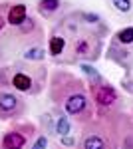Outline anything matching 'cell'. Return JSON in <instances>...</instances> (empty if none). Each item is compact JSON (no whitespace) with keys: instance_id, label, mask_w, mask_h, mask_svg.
<instances>
[{"instance_id":"10","label":"cell","mask_w":133,"mask_h":149,"mask_svg":"<svg viewBox=\"0 0 133 149\" xmlns=\"http://www.w3.org/2000/svg\"><path fill=\"white\" fill-rule=\"evenodd\" d=\"M117 40H119L121 44H131V42H133V26L123 28L121 32L117 34Z\"/></svg>"},{"instance_id":"4","label":"cell","mask_w":133,"mask_h":149,"mask_svg":"<svg viewBox=\"0 0 133 149\" xmlns=\"http://www.w3.org/2000/svg\"><path fill=\"white\" fill-rule=\"evenodd\" d=\"M28 18V14H26V6L24 4H14L8 8V14H6V22L10 24V26H20Z\"/></svg>"},{"instance_id":"11","label":"cell","mask_w":133,"mask_h":149,"mask_svg":"<svg viewBox=\"0 0 133 149\" xmlns=\"http://www.w3.org/2000/svg\"><path fill=\"white\" fill-rule=\"evenodd\" d=\"M46 52L42 50V48H32V50H26L24 52V58L26 60H44Z\"/></svg>"},{"instance_id":"12","label":"cell","mask_w":133,"mask_h":149,"mask_svg":"<svg viewBox=\"0 0 133 149\" xmlns=\"http://www.w3.org/2000/svg\"><path fill=\"white\" fill-rule=\"evenodd\" d=\"M56 131L64 137V135H68L70 133V119L68 117H60L58 119V125H56Z\"/></svg>"},{"instance_id":"3","label":"cell","mask_w":133,"mask_h":149,"mask_svg":"<svg viewBox=\"0 0 133 149\" xmlns=\"http://www.w3.org/2000/svg\"><path fill=\"white\" fill-rule=\"evenodd\" d=\"M86 105H88V100H86L84 93H72V95H68V100L64 102V109L70 115H78L86 109Z\"/></svg>"},{"instance_id":"5","label":"cell","mask_w":133,"mask_h":149,"mask_svg":"<svg viewBox=\"0 0 133 149\" xmlns=\"http://www.w3.org/2000/svg\"><path fill=\"white\" fill-rule=\"evenodd\" d=\"M10 84L18 90V92H30V90L34 88L32 76H28V74H24V72H16V74H12Z\"/></svg>"},{"instance_id":"1","label":"cell","mask_w":133,"mask_h":149,"mask_svg":"<svg viewBox=\"0 0 133 149\" xmlns=\"http://www.w3.org/2000/svg\"><path fill=\"white\" fill-rule=\"evenodd\" d=\"M28 129H10L8 133H4V137L0 141V147L2 149H24L28 143Z\"/></svg>"},{"instance_id":"8","label":"cell","mask_w":133,"mask_h":149,"mask_svg":"<svg viewBox=\"0 0 133 149\" xmlns=\"http://www.w3.org/2000/svg\"><path fill=\"white\" fill-rule=\"evenodd\" d=\"M64 48H66V40H64V38L54 36V38L50 40V54H52V56L62 54V50H64Z\"/></svg>"},{"instance_id":"14","label":"cell","mask_w":133,"mask_h":149,"mask_svg":"<svg viewBox=\"0 0 133 149\" xmlns=\"http://www.w3.org/2000/svg\"><path fill=\"white\" fill-rule=\"evenodd\" d=\"M113 4H115L117 10H121V12L131 10V0H113Z\"/></svg>"},{"instance_id":"18","label":"cell","mask_w":133,"mask_h":149,"mask_svg":"<svg viewBox=\"0 0 133 149\" xmlns=\"http://www.w3.org/2000/svg\"><path fill=\"white\" fill-rule=\"evenodd\" d=\"M84 18H86L88 22H97V16H95V14H84Z\"/></svg>"},{"instance_id":"9","label":"cell","mask_w":133,"mask_h":149,"mask_svg":"<svg viewBox=\"0 0 133 149\" xmlns=\"http://www.w3.org/2000/svg\"><path fill=\"white\" fill-rule=\"evenodd\" d=\"M84 149H103V139L97 135H89L84 141Z\"/></svg>"},{"instance_id":"13","label":"cell","mask_w":133,"mask_h":149,"mask_svg":"<svg viewBox=\"0 0 133 149\" xmlns=\"http://www.w3.org/2000/svg\"><path fill=\"white\" fill-rule=\"evenodd\" d=\"M81 72L86 74V76H89L93 81H100V74L95 72V70L91 68V66H88V64H81Z\"/></svg>"},{"instance_id":"7","label":"cell","mask_w":133,"mask_h":149,"mask_svg":"<svg viewBox=\"0 0 133 149\" xmlns=\"http://www.w3.org/2000/svg\"><path fill=\"white\" fill-rule=\"evenodd\" d=\"M58 8H60V0H40L38 2V12L44 14V16L56 12Z\"/></svg>"},{"instance_id":"16","label":"cell","mask_w":133,"mask_h":149,"mask_svg":"<svg viewBox=\"0 0 133 149\" xmlns=\"http://www.w3.org/2000/svg\"><path fill=\"white\" fill-rule=\"evenodd\" d=\"M46 147H48V137H44V135H40L32 145V149H46Z\"/></svg>"},{"instance_id":"17","label":"cell","mask_w":133,"mask_h":149,"mask_svg":"<svg viewBox=\"0 0 133 149\" xmlns=\"http://www.w3.org/2000/svg\"><path fill=\"white\" fill-rule=\"evenodd\" d=\"M4 26H6V16L2 14V8H0V36L4 32Z\"/></svg>"},{"instance_id":"15","label":"cell","mask_w":133,"mask_h":149,"mask_svg":"<svg viewBox=\"0 0 133 149\" xmlns=\"http://www.w3.org/2000/svg\"><path fill=\"white\" fill-rule=\"evenodd\" d=\"M88 48H89V44L86 42V40H79L78 44H76V52L81 54V56H86V54H88Z\"/></svg>"},{"instance_id":"6","label":"cell","mask_w":133,"mask_h":149,"mask_svg":"<svg viewBox=\"0 0 133 149\" xmlns=\"http://www.w3.org/2000/svg\"><path fill=\"white\" fill-rule=\"evenodd\" d=\"M95 102L101 103V105H111L115 102V90L109 88V86H101L95 90Z\"/></svg>"},{"instance_id":"2","label":"cell","mask_w":133,"mask_h":149,"mask_svg":"<svg viewBox=\"0 0 133 149\" xmlns=\"http://www.w3.org/2000/svg\"><path fill=\"white\" fill-rule=\"evenodd\" d=\"M22 107L20 97L8 92H0V115L2 117H12L18 109Z\"/></svg>"}]
</instances>
